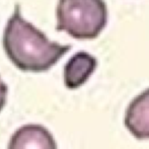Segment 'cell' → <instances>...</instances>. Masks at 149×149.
Masks as SVG:
<instances>
[{
	"mask_svg": "<svg viewBox=\"0 0 149 149\" xmlns=\"http://www.w3.org/2000/svg\"><path fill=\"white\" fill-rule=\"evenodd\" d=\"M2 44L14 66L28 72L49 70L71 50L70 45L51 42L43 31L26 22L19 4H15L13 14L7 20Z\"/></svg>",
	"mask_w": 149,
	"mask_h": 149,
	"instance_id": "6da1fadb",
	"label": "cell"
},
{
	"mask_svg": "<svg viewBox=\"0 0 149 149\" xmlns=\"http://www.w3.org/2000/svg\"><path fill=\"white\" fill-rule=\"evenodd\" d=\"M56 16L58 31L77 40H91L106 28L108 7L104 0H59Z\"/></svg>",
	"mask_w": 149,
	"mask_h": 149,
	"instance_id": "7a4b0ae2",
	"label": "cell"
},
{
	"mask_svg": "<svg viewBox=\"0 0 149 149\" xmlns=\"http://www.w3.org/2000/svg\"><path fill=\"white\" fill-rule=\"evenodd\" d=\"M7 149H58L53 135L39 124H28L10 137Z\"/></svg>",
	"mask_w": 149,
	"mask_h": 149,
	"instance_id": "3957f363",
	"label": "cell"
},
{
	"mask_svg": "<svg viewBox=\"0 0 149 149\" xmlns=\"http://www.w3.org/2000/svg\"><path fill=\"white\" fill-rule=\"evenodd\" d=\"M128 131L137 139H149V88L128 106L124 120Z\"/></svg>",
	"mask_w": 149,
	"mask_h": 149,
	"instance_id": "277c9868",
	"label": "cell"
},
{
	"mask_svg": "<svg viewBox=\"0 0 149 149\" xmlns=\"http://www.w3.org/2000/svg\"><path fill=\"white\" fill-rule=\"evenodd\" d=\"M97 60L86 52H78L70 58L64 67V83L67 88L76 89L83 85L94 72Z\"/></svg>",
	"mask_w": 149,
	"mask_h": 149,
	"instance_id": "5b68a950",
	"label": "cell"
},
{
	"mask_svg": "<svg viewBox=\"0 0 149 149\" xmlns=\"http://www.w3.org/2000/svg\"><path fill=\"white\" fill-rule=\"evenodd\" d=\"M7 92H8V87L5 84L2 78L0 77V112L2 111V109L4 108L6 104V100H7Z\"/></svg>",
	"mask_w": 149,
	"mask_h": 149,
	"instance_id": "8992f818",
	"label": "cell"
}]
</instances>
